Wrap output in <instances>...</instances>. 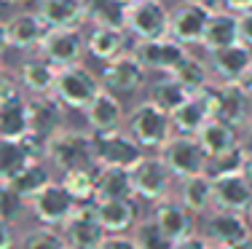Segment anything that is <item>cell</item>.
<instances>
[{
    "label": "cell",
    "mask_w": 252,
    "mask_h": 249,
    "mask_svg": "<svg viewBox=\"0 0 252 249\" xmlns=\"http://www.w3.org/2000/svg\"><path fill=\"white\" fill-rule=\"evenodd\" d=\"M46 158L54 169L70 171L78 166H94V137L81 129H59L46 142Z\"/></svg>",
    "instance_id": "cell-1"
},
{
    "label": "cell",
    "mask_w": 252,
    "mask_h": 249,
    "mask_svg": "<svg viewBox=\"0 0 252 249\" xmlns=\"http://www.w3.org/2000/svg\"><path fill=\"white\" fill-rule=\"evenodd\" d=\"M126 132L140 142L145 150H158L166 139L175 134L172 126V115L156 102L145 99V102L134 105L131 112L126 115Z\"/></svg>",
    "instance_id": "cell-2"
},
{
    "label": "cell",
    "mask_w": 252,
    "mask_h": 249,
    "mask_svg": "<svg viewBox=\"0 0 252 249\" xmlns=\"http://www.w3.org/2000/svg\"><path fill=\"white\" fill-rule=\"evenodd\" d=\"M102 91L99 75H94L89 67L81 62L70 64V67L57 70V81H54L51 94L64 105L67 110H86V105Z\"/></svg>",
    "instance_id": "cell-3"
},
{
    "label": "cell",
    "mask_w": 252,
    "mask_h": 249,
    "mask_svg": "<svg viewBox=\"0 0 252 249\" xmlns=\"http://www.w3.org/2000/svg\"><path fill=\"white\" fill-rule=\"evenodd\" d=\"M158 156L164 158V164L169 166V171L177 180L207 171V161H209L204 147L196 139V134H177V132L158 147Z\"/></svg>",
    "instance_id": "cell-4"
},
{
    "label": "cell",
    "mask_w": 252,
    "mask_h": 249,
    "mask_svg": "<svg viewBox=\"0 0 252 249\" xmlns=\"http://www.w3.org/2000/svg\"><path fill=\"white\" fill-rule=\"evenodd\" d=\"M172 11L164 0H129L126 8V32L134 40H151L169 35Z\"/></svg>",
    "instance_id": "cell-5"
},
{
    "label": "cell",
    "mask_w": 252,
    "mask_h": 249,
    "mask_svg": "<svg viewBox=\"0 0 252 249\" xmlns=\"http://www.w3.org/2000/svg\"><path fill=\"white\" fill-rule=\"evenodd\" d=\"M131 174V188H134V198H142V201H156L166 198L172 191V180L175 174L169 171V166L164 164L161 156H142L140 161L129 169Z\"/></svg>",
    "instance_id": "cell-6"
},
{
    "label": "cell",
    "mask_w": 252,
    "mask_h": 249,
    "mask_svg": "<svg viewBox=\"0 0 252 249\" xmlns=\"http://www.w3.org/2000/svg\"><path fill=\"white\" fill-rule=\"evenodd\" d=\"M92 137H94V161L99 166L131 169V166L145 156V147L126 132V126L113 129V132H99V134L92 132Z\"/></svg>",
    "instance_id": "cell-7"
},
{
    "label": "cell",
    "mask_w": 252,
    "mask_h": 249,
    "mask_svg": "<svg viewBox=\"0 0 252 249\" xmlns=\"http://www.w3.org/2000/svg\"><path fill=\"white\" fill-rule=\"evenodd\" d=\"M38 54L49 59L54 67H70L78 64L86 54V38L78 27H54L46 29L43 40L38 46Z\"/></svg>",
    "instance_id": "cell-8"
},
{
    "label": "cell",
    "mask_w": 252,
    "mask_h": 249,
    "mask_svg": "<svg viewBox=\"0 0 252 249\" xmlns=\"http://www.w3.org/2000/svg\"><path fill=\"white\" fill-rule=\"evenodd\" d=\"M131 54L148 73H172L185 59L188 46H183L172 35H164V38H151V40H134Z\"/></svg>",
    "instance_id": "cell-9"
},
{
    "label": "cell",
    "mask_w": 252,
    "mask_h": 249,
    "mask_svg": "<svg viewBox=\"0 0 252 249\" xmlns=\"http://www.w3.org/2000/svg\"><path fill=\"white\" fill-rule=\"evenodd\" d=\"M30 212L35 215V220L40 225H54V228H62V222L73 215V209L78 206V201L70 195V191L62 182L51 180L49 185L40 193H35L30 198Z\"/></svg>",
    "instance_id": "cell-10"
},
{
    "label": "cell",
    "mask_w": 252,
    "mask_h": 249,
    "mask_svg": "<svg viewBox=\"0 0 252 249\" xmlns=\"http://www.w3.org/2000/svg\"><path fill=\"white\" fill-rule=\"evenodd\" d=\"M62 236L70 247L97 249L99 241L105 239V228L99 222L97 204L94 201H81L73 209V215L62 222Z\"/></svg>",
    "instance_id": "cell-11"
},
{
    "label": "cell",
    "mask_w": 252,
    "mask_h": 249,
    "mask_svg": "<svg viewBox=\"0 0 252 249\" xmlns=\"http://www.w3.org/2000/svg\"><path fill=\"white\" fill-rule=\"evenodd\" d=\"M145 78H148V70L134 59L131 49L126 51V54L105 62V67H102V73H99L102 88H107V91H113V94H134V91H140V88L145 86Z\"/></svg>",
    "instance_id": "cell-12"
},
{
    "label": "cell",
    "mask_w": 252,
    "mask_h": 249,
    "mask_svg": "<svg viewBox=\"0 0 252 249\" xmlns=\"http://www.w3.org/2000/svg\"><path fill=\"white\" fill-rule=\"evenodd\" d=\"M30 137L46 145L59 129H64V105L54 94H30Z\"/></svg>",
    "instance_id": "cell-13"
},
{
    "label": "cell",
    "mask_w": 252,
    "mask_h": 249,
    "mask_svg": "<svg viewBox=\"0 0 252 249\" xmlns=\"http://www.w3.org/2000/svg\"><path fill=\"white\" fill-rule=\"evenodd\" d=\"M250 225L244 220V212H228V209H209L207 220H204V236L209 239L212 247H233L250 236Z\"/></svg>",
    "instance_id": "cell-14"
},
{
    "label": "cell",
    "mask_w": 252,
    "mask_h": 249,
    "mask_svg": "<svg viewBox=\"0 0 252 249\" xmlns=\"http://www.w3.org/2000/svg\"><path fill=\"white\" fill-rule=\"evenodd\" d=\"M46 145L35 137L25 139H3L0 137V182H8L19 169H25L30 161H43Z\"/></svg>",
    "instance_id": "cell-15"
},
{
    "label": "cell",
    "mask_w": 252,
    "mask_h": 249,
    "mask_svg": "<svg viewBox=\"0 0 252 249\" xmlns=\"http://www.w3.org/2000/svg\"><path fill=\"white\" fill-rule=\"evenodd\" d=\"M212 11L204 8V5L193 3V0H185L172 11L169 19V35L175 40H180L183 46H201V35L207 27V19Z\"/></svg>",
    "instance_id": "cell-16"
},
{
    "label": "cell",
    "mask_w": 252,
    "mask_h": 249,
    "mask_svg": "<svg viewBox=\"0 0 252 249\" xmlns=\"http://www.w3.org/2000/svg\"><path fill=\"white\" fill-rule=\"evenodd\" d=\"M83 115H86L89 132H94V134L124 129V123H126V110H124L121 99H118V94L107 91V88H102L97 97L86 105Z\"/></svg>",
    "instance_id": "cell-17"
},
{
    "label": "cell",
    "mask_w": 252,
    "mask_h": 249,
    "mask_svg": "<svg viewBox=\"0 0 252 249\" xmlns=\"http://www.w3.org/2000/svg\"><path fill=\"white\" fill-rule=\"evenodd\" d=\"M209 67L220 81H233L239 83L242 75L252 67V46L239 40V43L223 46V49L209 51Z\"/></svg>",
    "instance_id": "cell-18"
},
{
    "label": "cell",
    "mask_w": 252,
    "mask_h": 249,
    "mask_svg": "<svg viewBox=\"0 0 252 249\" xmlns=\"http://www.w3.org/2000/svg\"><path fill=\"white\" fill-rule=\"evenodd\" d=\"M8 29V43L16 51H38L40 40L46 35V22L40 19L38 11H16L14 16L5 19Z\"/></svg>",
    "instance_id": "cell-19"
},
{
    "label": "cell",
    "mask_w": 252,
    "mask_h": 249,
    "mask_svg": "<svg viewBox=\"0 0 252 249\" xmlns=\"http://www.w3.org/2000/svg\"><path fill=\"white\" fill-rule=\"evenodd\" d=\"M212 198H215V209L244 212L252 204V185L244 180L242 171L212 177Z\"/></svg>",
    "instance_id": "cell-20"
},
{
    "label": "cell",
    "mask_w": 252,
    "mask_h": 249,
    "mask_svg": "<svg viewBox=\"0 0 252 249\" xmlns=\"http://www.w3.org/2000/svg\"><path fill=\"white\" fill-rule=\"evenodd\" d=\"M153 220L172 241H177V239H183V236L196 230V215L190 209H185L180 198H169V195L156 201Z\"/></svg>",
    "instance_id": "cell-21"
},
{
    "label": "cell",
    "mask_w": 252,
    "mask_h": 249,
    "mask_svg": "<svg viewBox=\"0 0 252 249\" xmlns=\"http://www.w3.org/2000/svg\"><path fill=\"white\" fill-rule=\"evenodd\" d=\"M131 49V35L126 27H92L86 35V51L97 56L99 62H110V59L126 54Z\"/></svg>",
    "instance_id": "cell-22"
},
{
    "label": "cell",
    "mask_w": 252,
    "mask_h": 249,
    "mask_svg": "<svg viewBox=\"0 0 252 249\" xmlns=\"http://www.w3.org/2000/svg\"><path fill=\"white\" fill-rule=\"evenodd\" d=\"M242 40V29H239V14L228 8H218L209 14L207 19V27H204V35H201V46L207 51H215V49H223V46H231V43H239Z\"/></svg>",
    "instance_id": "cell-23"
},
{
    "label": "cell",
    "mask_w": 252,
    "mask_h": 249,
    "mask_svg": "<svg viewBox=\"0 0 252 249\" xmlns=\"http://www.w3.org/2000/svg\"><path fill=\"white\" fill-rule=\"evenodd\" d=\"M250 102L252 99L244 94V88L233 81H220L218 83V115L231 126H244L250 123Z\"/></svg>",
    "instance_id": "cell-24"
},
{
    "label": "cell",
    "mask_w": 252,
    "mask_h": 249,
    "mask_svg": "<svg viewBox=\"0 0 252 249\" xmlns=\"http://www.w3.org/2000/svg\"><path fill=\"white\" fill-rule=\"evenodd\" d=\"M30 134V105L25 94L0 102V137L3 139H25Z\"/></svg>",
    "instance_id": "cell-25"
},
{
    "label": "cell",
    "mask_w": 252,
    "mask_h": 249,
    "mask_svg": "<svg viewBox=\"0 0 252 249\" xmlns=\"http://www.w3.org/2000/svg\"><path fill=\"white\" fill-rule=\"evenodd\" d=\"M177 198L183 201L185 209H190L193 215H207L209 209H215L212 198V174L201 171V174H190L180 180V193Z\"/></svg>",
    "instance_id": "cell-26"
},
{
    "label": "cell",
    "mask_w": 252,
    "mask_h": 249,
    "mask_svg": "<svg viewBox=\"0 0 252 249\" xmlns=\"http://www.w3.org/2000/svg\"><path fill=\"white\" fill-rule=\"evenodd\" d=\"M196 139H199V145L204 147L207 158L220 156V153L242 145V142H239V129L231 126V123L223 121V118H209L199 132H196Z\"/></svg>",
    "instance_id": "cell-27"
},
{
    "label": "cell",
    "mask_w": 252,
    "mask_h": 249,
    "mask_svg": "<svg viewBox=\"0 0 252 249\" xmlns=\"http://www.w3.org/2000/svg\"><path fill=\"white\" fill-rule=\"evenodd\" d=\"M97 204L99 222L105 233H129L137 222L134 198H113V201H94Z\"/></svg>",
    "instance_id": "cell-28"
},
{
    "label": "cell",
    "mask_w": 252,
    "mask_h": 249,
    "mask_svg": "<svg viewBox=\"0 0 252 249\" xmlns=\"http://www.w3.org/2000/svg\"><path fill=\"white\" fill-rule=\"evenodd\" d=\"M54 81H57V67L40 54L27 56L19 64V83L30 94H51Z\"/></svg>",
    "instance_id": "cell-29"
},
{
    "label": "cell",
    "mask_w": 252,
    "mask_h": 249,
    "mask_svg": "<svg viewBox=\"0 0 252 249\" xmlns=\"http://www.w3.org/2000/svg\"><path fill=\"white\" fill-rule=\"evenodd\" d=\"M169 115H172V126H175L177 134H196L204 123L212 118V110H209L207 99L196 91V94H190L183 105H177Z\"/></svg>",
    "instance_id": "cell-30"
},
{
    "label": "cell",
    "mask_w": 252,
    "mask_h": 249,
    "mask_svg": "<svg viewBox=\"0 0 252 249\" xmlns=\"http://www.w3.org/2000/svg\"><path fill=\"white\" fill-rule=\"evenodd\" d=\"M40 19L46 27H81L83 25V0H38Z\"/></svg>",
    "instance_id": "cell-31"
},
{
    "label": "cell",
    "mask_w": 252,
    "mask_h": 249,
    "mask_svg": "<svg viewBox=\"0 0 252 249\" xmlns=\"http://www.w3.org/2000/svg\"><path fill=\"white\" fill-rule=\"evenodd\" d=\"M113 198H134L131 174L129 169H121V166H99L94 201H113Z\"/></svg>",
    "instance_id": "cell-32"
},
{
    "label": "cell",
    "mask_w": 252,
    "mask_h": 249,
    "mask_svg": "<svg viewBox=\"0 0 252 249\" xmlns=\"http://www.w3.org/2000/svg\"><path fill=\"white\" fill-rule=\"evenodd\" d=\"M129 0H83V22L92 27H126Z\"/></svg>",
    "instance_id": "cell-33"
},
{
    "label": "cell",
    "mask_w": 252,
    "mask_h": 249,
    "mask_svg": "<svg viewBox=\"0 0 252 249\" xmlns=\"http://www.w3.org/2000/svg\"><path fill=\"white\" fill-rule=\"evenodd\" d=\"M51 182V171H49V166H46L43 161H30L25 169H19L14 177H11L5 185L8 188H14L16 193L22 195V198L30 204V198H32L35 193H40L46 185Z\"/></svg>",
    "instance_id": "cell-34"
},
{
    "label": "cell",
    "mask_w": 252,
    "mask_h": 249,
    "mask_svg": "<svg viewBox=\"0 0 252 249\" xmlns=\"http://www.w3.org/2000/svg\"><path fill=\"white\" fill-rule=\"evenodd\" d=\"M188 97H190L188 88H185L172 73H164L158 81L151 83V97H148V99L156 102L158 108H164L166 112H172L177 105H183Z\"/></svg>",
    "instance_id": "cell-35"
},
{
    "label": "cell",
    "mask_w": 252,
    "mask_h": 249,
    "mask_svg": "<svg viewBox=\"0 0 252 249\" xmlns=\"http://www.w3.org/2000/svg\"><path fill=\"white\" fill-rule=\"evenodd\" d=\"M97 169L99 164L94 166H78V169L62 171V185L70 191V195L81 204V201H94V191H97Z\"/></svg>",
    "instance_id": "cell-36"
},
{
    "label": "cell",
    "mask_w": 252,
    "mask_h": 249,
    "mask_svg": "<svg viewBox=\"0 0 252 249\" xmlns=\"http://www.w3.org/2000/svg\"><path fill=\"white\" fill-rule=\"evenodd\" d=\"M172 75L183 83L185 88H188L190 94H196V91H201L204 86H207L209 81H212V67H209L204 59H199V56H193L188 51L185 54V59L177 64L175 70H172Z\"/></svg>",
    "instance_id": "cell-37"
},
{
    "label": "cell",
    "mask_w": 252,
    "mask_h": 249,
    "mask_svg": "<svg viewBox=\"0 0 252 249\" xmlns=\"http://www.w3.org/2000/svg\"><path fill=\"white\" fill-rule=\"evenodd\" d=\"M134 241L140 249H172L175 247V241L169 239V236L164 233V230L156 225L153 217H148V220H137L134 222Z\"/></svg>",
    "instance_id": "cell-38"
},
{
    "label": "cell",
    "mask_w": 252,
    "mask_h": 249,
    "mask_svg": "<svg viewBox=\"0 0 252 249\" xmlns=\"http://www.w3.org/2000/svg\"><path fill=\"white\" fill-rule=\"evenodd\" d=\"M244 156H247V147H244V145H236V147H231V150L220 153V156H212V158H209V161H207V171H209L212 177L242 171Z\"/></svg>",
    "instance_id": "cell-39"
},
{
    "label": "cell",
    "mask_w": 252,
    "mask_h": 249,
    "mask_svg": "<svg viewBox=\"0 0 252 249\" xmlns=\"http://www.w3.org/2000/svg\"><path fill=\"white\" fill-rule=\"evenodd\" d=\"M67 241H64L62 230H57L54 225H40V228L30 230L25 236V249H64Z\"/></svg>",
    "instance_id": "cell-40"
},
{
    "label": "cell",
    "mask_w": 252,
    "mask_h": 249,
    "mask_svg": "<svg viewBox=\"0 0 252 249\" xmlns=\"http://www.w3.org/2000/svg\"><path fill=\"white\" fill-rule=\"evenodd\" d=\"M25 209H30L27 201L22 198L14 188H8L5 182H0V217H3L5 222L16 225L22 220V215H25Z\"/></svg>",
    "instance_id": "cell-41"
},
{
    "label": "cell",
    "mask_w": 252,
    "mask_h": 249,
    "mask_svg": "<svg viewBox=\"0 0 252 249\" xmlns=\"http://www.w3.org/2000/svg\"><path fill=\"white\" fill-rule=\"evenodd\" d=\"M97 249H140L134 241V236L129 233H105V239L99 241Z\"/></svg>",
    "instance_id": "cell-42"
},
{
    "label": "cell",
    "mask_w": 252,
    "mask_h": 249,
    "mask_svg": "<svg viewBox=\"0 0 252 249\" xmlns=\"http://www.w3.org/2000/svg\"><path fill=\"white\" fill-rule=\"evenodd\" d=\"M212 244H209V239L204 233H188V236H183V239H177L175 241V247L172 249H209Z\"/></svg>",
    "instance_id": "cell-43"
},
{
    "label": "cell",
    "mask_w": 252,
    "mask_h": 249,
    "mask_svg": "<svg viewBox=\"0 0 252 249\" xmlns=\"http://www.w3.org/2000/svg\"><path fill=\"white\" fill-rule=\"evenodd\" d=\"M14 94H19V78L3 73V75H0V102L8 99V97H14Z\"/></svg>",
    "instance_id": "cell-44"
},
{
    "label": "cell",
    "mask_w": 252,
    "mask_h": 249,
    "mask_svg": "<svg viewBox=\"0 0 252 249\" xmlns=\"http://www.w3.org/2000/svg\"><path fill=\"white\" fill-rule=\"evenodd\" d=\"M16 244V236H14V225L5 222L0 217V249H14Z\"/></svg>",
    "instance_id": "cell-45"
},
{
    "label": "cell",
    "mask_w": 252,
    "mask_h": 249,
    "mask_svg": "<svg viewBox=\"0 0 252 249\" xmlns=\"http://www.w3.org/2000/svg\"><path fill=\"white\" fill-rule=\"evenodd\" d=\"M239 29H242V40L252 46V11L239 14Z\"/></svg>",
    "instance_id": "cell-46"
},
{
    "label": "cell",
    "mask_w": 252,
    "mask_h": 249,
    "mask_svg": "<svg viewBox=\"0 0 252 249\" xmlns=\"http://www.w3.org/2000/svg\"><path fill=\"white\" fill-rule=\"evenodd\" d=\"M223 8L233 14H244V11H252V0H223Z\"/></svg>",
    "instance_id": "cell-47"
},
{
    "label": "cell",
    "mask_w": 252,
    "mask_h": 249,
    "mask_svg": "<svg viewBox=\"0 0 252 249\" xmlns=\"http://www.w3.org/2000/svg\"><path fill=\"white\" fill-rule=\"evenodd\" d=\"M11 49L8 43V29H5V22H0V59H3V54Z\"/></svg>",
    "instance_id": "cell-48"
},
{
    "label": "cell",
    "mask_w": 252,
    "mask_h": 249,
    "mask_svg": "<svg viewBox=\"0 0 252 249\" xmlns=\"http://www.w3.org/2000/svg\"><path fill=\"white\" fill-rule=\"evenodd\" d=\"M239 86L244 88V94H247V97L252 99V67L247 70V73L242 75V81H239Z\"/></svg>",
    "instance_id": "cell-49"
},
{
    "label": "cell",
    "mask_w": 252,
    "mask_h": 249,
    "mask_svg": "<svg viewBox=\"0 0 252 249\" xmlns=\"http://www.w3.org/2000/svg\"><path fill=\"white\" fill-rule=\"evenodd\" d=\"M242 174L244 180L252 185V150H247V156H244V166H242Z\"/></svg>",
    "instance_id": "cell-50"
},
{
    "label": "cell",
    "mask_w": 252,
    "mask_h": 249,
    "mask_svg": "<svg viewBox=\"0 0 252 249\" xmlns=\"http://www.w3.org/2000/svg\"><path fill=\"white\" fill-rule=\"evenodd\" d=\"M193 3H199V5H204V8H209V11L223 8V0H193Z\"/></svg>",
    "instance_id": "cell-51"
},
{
    "label": "cell",
    "mask_w": 252,
    "mask_h": 249,
    "mask_svg": "<svg viewBox=\"0 0 252 249\" xmlns=\"http://www.w3.org/2000/svg\"><path fill=\"white\" fill-rule=\"evenodd\" d=\"M228 249H252V233H250V236H244L242 241H236V244L228 247Z\"/></svg>",
    "instance_id": "cell-52"
},
{
    "label": "cell",
    "mask_w": 252,
    "mask_h": 249,
    "mask_svg": "<svg viewBox=\"0 0 252 249\" xmlns=\"http://www.w3.org/2000/svg\"><path fill=\"white\" fill-rule=\"evenodd\" d=\"M244 220H247V225H250V230H252V204L244 209Z\"/></svg>",
    "instance_id": "cell-53"
},
{
    "label": "cell",
    "mask_w": 252,
    "mask_h": 249,
    "mask_svg": "<svg viewBox=\"0 0 252 249\" xmlns=\"http://www.w3.org/2000/svg\"><path fill=\"white\" fill-rule=\"evenodd\" d=\"M0 3H5V5H25V3H30V0H0Z\"/></svg>",
    "instance_id": "cell-54"
},
{
    "label": "cell",
    "mask_w": 252,
    "mask_h": 249,
    "mask_svg": "<svg viewBox=\"0 0 252 249\" xmlns=\"http://www.w3.org/2000/svg\"><path fill=\"white\" fill-rule=\"evenodd\" d=\"M5 73V67H3V59H0V75H3Z\"/></svg>",
    "instance_id": "cell-55"
},
{
    "label": "cell",
    "mask_w": 252,
    "mask_h": 249,
    "mask_svg": "<svg viewBox=\"0 0 252 249\" xmlns=\"http://www.w3.org/2000/svg\"><path fill=\"white\" fill-rule=\"evenodd\" d=\"M64 249H81V247H70V244H67V247H64Z\"/></svg>",
    "instance_id": "cell-56"
},
{
    "label": "cell",
    "mask_w": 252,
    "mask_h": 249,
    "mask_svg": "<svg viewBox=\"0 0 252 249\" xmlns=\"http://www.w3.org/2000/svg\"><path fill=\"white\" fill-rule=\"evenodd\" d=\"M209 249H223V247H209Z\"/></svg>",
    "instance_id": "cell-57"
}]
</instances>
